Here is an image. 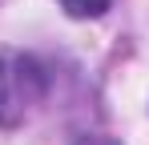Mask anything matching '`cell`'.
Masks as SVG:
<instances>
[{
	"label": "cell",
	"mask_w": 149,
	"mask_h": 145,
	"mask_svg": "<svg viewBox=\"0 0 149 145\" xmlns=\"http://www.w3.org/2000/svg\"><path fill=\"white\" fill-rule=\"evenodd\" d=\"M109 4H113V0H61V8H65L69 16H77V20H85V16H101Z\"/></svg>",
	"instance_id": "2"
},
{
	"label": "cell",
	"mask_w": 149,
	"mask_h": 145,
	"mask_svg": "<svg viewBox=\"0 0 149 145\" xmlns=\"http://www.w3.org/2000/svg\"><path fill=\"white\" fill-rule=\"evenodd\" d=\"M49 93V72L36 56L8 52L0 56V125L12 129L45 101Z\"/></svg>",
	"instance_id": "1"
},
{
	"label": "cell",
	"mask_w": 149,
	"mask_h": 145,
	"mask_svg": "<svg viewBox=\"0 0 149 145\" xmlns=\"http://www.w3.org/2000/svg\"><path fill=\"white\" fill-rule=\"evenodd\" d=\"M73 145H121V141H113V137H81Z\"/></svg>",
	"instance_id": "3"
}]
</instances>
